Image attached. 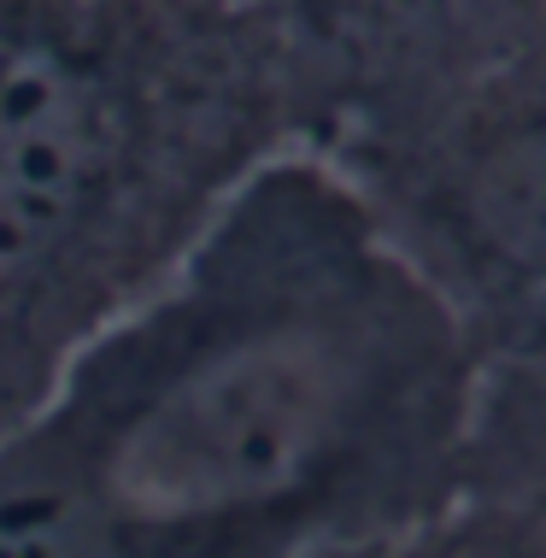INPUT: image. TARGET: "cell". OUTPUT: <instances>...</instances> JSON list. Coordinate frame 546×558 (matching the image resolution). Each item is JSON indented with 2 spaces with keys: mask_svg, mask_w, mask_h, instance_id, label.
<instances>
[{
  "mask_svg": "<svg viewBox=\"0 0 546 558\" xmlns=\"http://www.w3.org/2000/svg\"><path fill=\"white\" fill-rule=\"evenodd\" d=\"M488 347L288 142L0 435V558L429 553Z\"/></svg>",
  "mask_w": 546,
  "mask_h": 558,
  "instance_id": "obj_1",
  "label": "cell"
},
{
  "mask_svg": "<svg viewBox=\"0 0 546 558\" xmlns=\"http://www.w3.org/2000/svg\"><path fill=\"white\" fill-rule=\"evenodd\" d=\"M541 59H499L306 142L353 177L488 353H541Z\"/></svg>",
  "mask_w": 546,
  "mask_h": 558,
  "instance_id": "obj_3",
  "label": "cell"
},
{
  "mask_svg": "<svg viewBox=\"0 0 546 558\" xmlns=\"http://www.w3.org/2000/svg\"><path fill=\"white\" fill-rule=\"evenodd\" d=\"M288 142L306 107L259 0H24L0 65V435Z\"/></svg>",
  "mask_w": 546,
  "mask_h": 558,
  "instance_id": "obj_2",
  "label": "cell"
},
{
  "mask_svg": "<svg viewBox=\"0 0 546 558\" xmlns=\"http://www.w3.org/2000/svg\"><path fill=\"white\" fill-rule=\"evenodd\" d=\"M19 12H24V0H0V65H7V53H12V29H19Z\"/></svg>",
  "mask_w": 546,
  "mask_h": 558,
  "instance_id": "obj_5",
  "label": "cell"
},
{
  "mask_svg": "<svg viewBox=\"0 0 546 558\" xmlns=\"http://www.w3.org/2000/svg\"><path fill=\"white\" fill-rule=\"evenodd\" d=\"M306 107V142L388 100L546 48V0H259Z\"/></svg>",
  "mask_w": 546,
  "mask_h": 558,
  "instance_id": "obj_4",
  "label": "cell"
}]
</instances>
